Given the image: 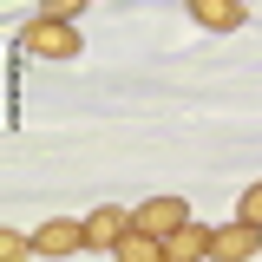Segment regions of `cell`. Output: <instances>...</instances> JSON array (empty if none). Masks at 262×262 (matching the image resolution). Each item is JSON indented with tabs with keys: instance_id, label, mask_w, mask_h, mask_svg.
<instances>
[{
	"instance_id": "1",
	"label": "cell",
	"mask_w": 262,
	"mask_h": 262,
	"mask_svg": "<svg viewBox=\"0 0 262 262\" xmlns=\"http://www.w3.org/2000/svg\"><path fill=\"white\" fill-rule=\"evenodd\" d=\"M184 223H190V203L184 196H144L131 210V229H144V236H177Z\"/></svg>"
},
{
	"instance_id": "2",
	"label": "cell",
	"mask_w": 262,
	"mask_h": 262,
	"mask_svg": "<svg viewBox=\"0 0 262 262\" xmlns=\"http://www.w3.org/2000/svg\"><path fill=\"white\" fill-rule=\"evenodd\" d=\"M27 53H39V59H72V53H79V27L39 13V20L27 27Z\"/></svg>"
},
{
	"instance_id": "3",
	"label": "cell",
	"mask_w": 262,
	"mask_h": 262,
	"mask_svg": "<svg viewBox=\"0 0 262 262\" xmlns=\"http://www.w3.org/2000/svg\"><path fill=\"white\" fill-rule=\"evenodd\" d=\"M256 249H262V229L243 223V216L223 223V229H210V256H216V262H249Z\"/></svg>"
},
{
	"instance_id": "4",
	"label": "cell",
	"mask_w": 262,
	"mask_h": 262,
	"mask_svg": "<svg viewBox=\"0 0 262 262\" xmlns=\"http://www.w3.org/2000/svg\"><path fill=\"white\" fill-rule=\"evenodd\" d=\"M125 236H131V210H118V203H98L85 216V249H118Z\"/></svg>"
},
{
	"instance_id": "5",
	"label": "cell",
	"mask_w": 262,
	"mask_h": 262,
	"mask_svg": "<svg viewBox=\"0 0 262 262\" xmlns=\"http://www.w3.org/2000/svg\"><path fill=\"white\" fill-rule=\"evenodd\" d=\"M33 249H39V256H72V249H85V223L53 216V223H39V229H33Z\"/></svg>"
},
{
	"instance_id": "6",
	"label": "cell",
	"mask_w": 262,
	"mask_h": 262,
	"mask_svg": "<svg viewBox=\"0 0 262 262\" xmlns=\"http://www.w3.org/2000/svg\"><path fill=\"white\" fill-rule=\"evenodd\" d=\"M190 20L210 33H236L243 27V0H190Z\"/></svg>"
},
{
	"instance_id": "7",
	"label": "cell",
	"mask_w": 262,
	"mask_h": 262,
	"mask_svg": "<svg viewBox=\"0 0 262 262\" xmlns=\"http://www.w3.org/2000/svg\"><path fill=\"white\" fill-rule=\"evenodd\" d=\"M164 256H170V262H203V256H210V229L184 223L177 236H164Z\"/></svg>"
},
{
	"instance_id": "8",
	"label": "cell",
	"mask_w": 262,
	"mask_h": 262,
	"mask_svg": "<svg viewBox=\"0 0 262 262\" xmlns=\"http://www.w3.org/2000/svg\"><path fill=\"white\" fill-rule=\"evenodd\" d=\"M118 262H170V256H164V236H144V229H131L125 243H118Z\"/></svg>"
},
{
	"instance_id": "9",
	"label": "cell",
	"mask_w": 262,
	"mask_h": 262,
	"mask_svg": "<svg viewBox=\"0 0 262 262\" xmlns=\"http://www.w3.org/2000/svg\"><path fill=\"white\" fill-rule=\"evenodd\" d=\"M236 216L262 229V184H249V190H243V203H236Z\"/></svg>"
},
{
	"instance_id": "10",
	"label": "cell",
	"mask_w": 262,
	"mask_h": 262,
	"mask_svg": "<svg viewBox=\"0 0 262 262\" xmlns=\"http://www.w3.org/2000/svg\"><path fill=\"white\" fill-rule=\"evenodd\" d=\"M20 256H33V236H13V229H7V236H0V262H20Z\"/></svg>"
},
{
	"instance_id": "11",
	"label": "cell",
	"mask_w": 262,
	"mask_h": 262,
	"mask_svg": "<svg viewBox=\"0 0 262 262\" xmlns=\"http://www.w3.org/2000/svg\"><path fill=\"white\" fill-rule=\"evenodd\" d=\"M92 0H46V20H79Z\"/></svg>"
}]
</instances>
